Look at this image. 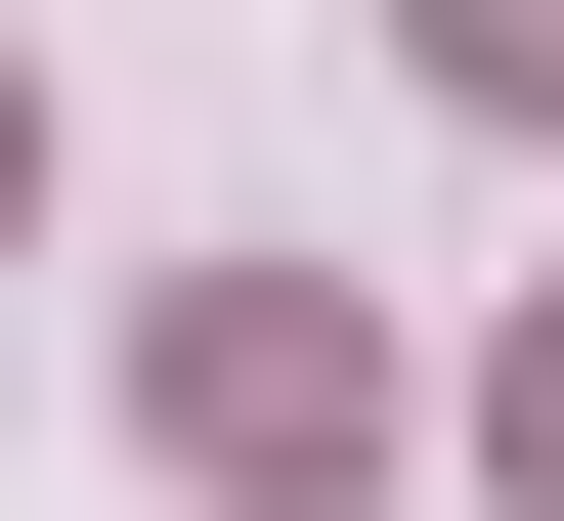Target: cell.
I'll use <instances>...</instances> for the list:
<instances>
[{"instance_id":"cell-1","label":"cell","mask_w":564,"mask_h":521,"mask_svg":"<svg viewBox=\"0 0 564 521\" xmlns=\"http://www.w3.org/2000/svg\"><path fill=\"white\" fill-rule=\"evenodd\" d=\"M131 435H174L217 521H348V478H391V348H348L304 261H174V348H131Z\"/></svg>"},{"instance_id":"cell-2","label":"cell","mask_w":564,"mask_h":521,"mask_svg":"<svg viewBox=\"0 0 564 521\" xmlns=\"http://www.w3.org/2000/svg\"><path fill=\"white\" fill-rule=\"evenodd\" d=\"M391 44H434V87H478V131H564V0H391Z\"/></svg>"},{"instance_id":"cell-3","label":"cell","mask_w":564,"mask_h":521,"mask_svg":"<svg viewBox=\"0 0 564 521\" xmlns=\"http://www.w3.org/2000/svg\"><path fill=\"white\" fill-rule=\"evenodd\" d=\"M0 218H44V44H0Z\"/></svg>"},{"instance_id":"cell-4","label":"cell","mask_w":564,"mask_h":521,"mask_svg":"<svg viewBox=\"0 0 564 521\" xmlns=\"http://www.w3.org/2000/svg\"><path fill=\"white\" fill-rule=\"evenodd\" d=\"M521 521H564V348H521Z\"/></svg>"}]
</instances>
